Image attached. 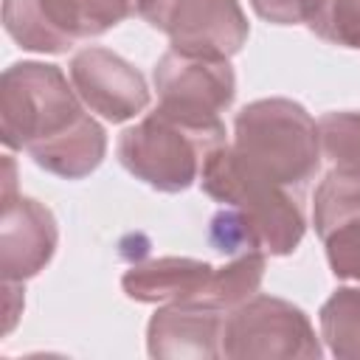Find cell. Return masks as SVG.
<instances>
[{
    "instance_id": "cell-14",
    "label": "cell",
    "mask_w": 360,
    "mask_h": 360,
    "mask_svg": "<svg viewBox=\"0 0 360 360\" xmlns=\"http://www.w3.org/2000/svg\"><path fill=\"white\" fill-rule=\"evenodd\" d=\"M349 219H360V166H332L312 197L315 233L323 239Z\"/></svg>"
},
{
    "instance_id": "cell-20",
    "label": "cell",
    "mask_w": 360,
    "mask_h": 360,
    "mask_svg": "<svg viewBox=\"0 0 360 360\" xmlns=\"http://www.w3.org/2000/svg\"><path fill=\"white\" fill-rule=\"evenodd\" d=\"M208 239L214 245V250L228 253V256H242V253H264L259 233L253 231V225L248 222V217L231 205H225L219 214H214L211 228H208Z\"/></svg>"
},
{
    "instance_id": "cell-2",
    "label": "cell",
    "mask_w": 360,
    "mask_h": 360,
    "mask_svg": "<svg viewBox=\"0 0 360 360\" xmlns=\"http://www.w3.org/2000/svg\"><path fill=\"white\" fill-rule=\"evenodd\" d=\"M233 152L267 180L304 188L321 169L318 121L292 98H259L233 118Z\"/></svg>"
},
{
    "instance_id": "cell-7",
    "label": "cell",
    "mask_w": 360,
    "mask_h": 360,
    "mask_svg": "<svg viewBox=\"0 0 360 360\" xmlns=\"http://www.w3.org/2000/svg\"><path fill=\"white\" fill-rule=\"evenodd\" d=\"M158 101L166 110L219 118L236 98V76L228 59L191 56L180 51H166L155 65Z\"/></svg>"
},
{
    "instance_id": "cell-15",
    "label": "cell",
    "mask_w": 360,
    "mask_h": 360,
    "mask_svg": "<svg viewBox=\"0 0 360 360\" xmlns=\"http://www.w3.org/2000/svg\"><path fill=\"white\" fill-rule=\"evenodd\" d=\"M45 6L73 42L101 37L135 11V0H45Z\"/></svg>"
},
{
    "instance_id": "cell-11",
    "label": "cell",
    "mask_w": 360,
    "mask_h": 360,
    "mask_svg": "<svg viewBox=\"0 0 360 360\" xmlns=\"http://www.w3.org/2000/svg\"><path fill=\"white\" fill-rule=\"evenodd\" d=\"M214 276V267L191 256H160L138 262L121 276V290L138 304H169L200 298Z\"/></svg>"
},
{
    "instance_id": "cell-18",
    "label": "cell",
    "mask_w": 360,
    "mask_h": 360,
    "mask_svg": "<svg viewBox=\"0 0 360 360\" xmlns=\"http://www.w3.org/2000/svg\"><path fill=\"white\" fill-rule=\"evenodd\" d=\"M321 155L332 166H360V112L338 110L318 118Z\"/></svg>"
},
{
    "instance_id": "cell-8",
    "label": "cell",
    "mask_w": 360,
    "mask_h": 360,
    "mask_svg": "<svg viewBox=\"0 0 360 360\" xmlns=\"http://www.w3.org/2000/svg\"><path fill=\"white\" fill-rule=\"evenodd\" d=\"M0 202V276L3 281L22 284L53 259L59 228L51 208L34 197L3 191Z\"/></svg>"
},
{
    "instance_id": "cell-23",
    "label": "cell",
    "mask_w": 360,
    "mask_h": 360,
    "mask_svg": "<svg viewBox=\"0 0 360 360\" xmlns=\"http://www.w3.org/2000/svg\"><path fill=\"white\" fill-rule=\"evenodd\" d=\"M177 3L180 0H135V14L143 17L152 28L163 31V25H166V20Z\"/></svg>"
},
{
    "instance_id": "cell-4",
    "label": "cell",
    "mask_w": 360,
    "mask_h": 360,
    "mask_svg": "<svg viewBox=\"0 0 360 360\" xmlns=\"http://www.w3.org/2000/svg\"><path fill=\"white\" fill-rule=\"evenodd\" d=\"M202 191L248 217L267 256H290L307 231L298 197L287 186H278L250 169L231 143L211 152L200 174Z\"/></svg>"
},
{
    "instance_id": "cell-6",
    "label": "cell",
    "mask_w": 360,
    "mask_h": 360,
    "mask_svg": "<svg viewBox=\"0 0 360 360\" xmlns=\"http://www.w3.org/2000/svg\"><path fill=\"white\" fill-rule=\"evenodd\" d=\"M68 73L84 107L110 124H124L149 107V87L143 73L110 48H82L73 53Z\"/></svg>"
},
{
    "instance_id": "cell-17",
    "label": "cell",
    "mask_w": 360,
    "mask_h": 360,
    "mask_svg": "<svg viewBox=\"0 0 360 360\" xmlns=\"http://www.w3.org/2000/svg\"><path fill=\"white\" fill-rule=\"evenodd\" d=\"M264 267H267V253L233 256L228 264L214 267V276L197 301H205V304H214V307L231 312L259 292L262 278H264Z\"/></svg>"
},
{
    "instance_id": "cell-12",
    "label": "cell",
    "mask_w": 360,
    "mask_h": 360,
    "mask_svg": "<svg viewBox=\"0 0 360 360\" xmlns=\"http://www.w3.org/2000/svg\"><path fill=\"white\" fill-rule=\"evenodd\" d=\"M104 155H107V132L93 115H87L68 135L37 149L31 160L62 180H82L101 166Z\"/></svg>"
},
{
    "instance_id": "cell-22",
    "label": "cell",
    "mask_w": 360,
    "mask_h": 360,
    "mask_svg": "<svg viewBox=\"0 0 360 360\" xmlns=\"http://www.w3.org/2000/svg\"><path fill=\"white\" fill-rule=\"evenodd\" d=\"M318 6H321V0H250V8L273 25L309 22L315 17Z\"/></svg>"
},
{
    "instance_id": "cell-16",
    "label": "cell",
    "mask_w": 360,
    "mask_h": 360,
    "mask_svg": "<svg viewBox=\"0 0 360 360\" xmlns=\"http://www.w3.org/2000/svg\"><path fill=\"white\" fill-rule=\"evenodd\" d=\"M321 338L338 360H360V287H338L318 312Z\"/></svg>"
},
{
    "instance_id": "cell-13",
    "label": "cell",
    "mask_w": 360,
    "mask_h": 360,
    "mask_svg": "<svg viewBox=\"0 0 360 360\" xmlns=\"http://www.w3.org/2000/svg\"><path fill=\"white\" fill-rule=\"evenodd\" d=\"M3 25L22 51L65 53L73 45V39L53 22L45 0H3Z\"/></svg>"
},
{
    "instance_id": "cell-5",
    "label": "cell",
    "mask_w": 360,
    "mask_h": 360,
    "mask_svg": "<svg viewBox=\"0 0 360 360\" xmlns=\"http://www.w3.org/2000/svg\"><path fill=\"white\" fill-rule=\"evenodd\" d=\"M321 354L309 315L292 301L256 292L225 315L222 357L228 360H318Z\"/></svg>"
},
{
    "instance_id": "cell-21",
    "label": "cell",
    "mask_w": 360,
    "mask_h": 360,
    "mask_svg": "<svg viewBox=\"0 0 360 360\" xmlns=\"http://www.w3.org/2000/svg\"><path fill=\"white\" fill-rule=\"evenodd\" d=\"M326 262L335 278L360 281V219H349L323 236Z\"/></svg>"
},
{
    "instance_id": "cell-9",
    "label": "cell",
    "mask_w": 360,
    "mask_h": 360,
    "mask_svg": "<svg viewBox=\"0 0 360 360\" xmlns=\"http://www.w3.org/2000/svg\"><path fill=\"white\" fill-rule=\"evenodd\" d=\"M163 34L172 51L211 59H231L250 37V22L239 0H180Z\"/></svg>"
},
{
    "instance_id": "cell-10",
    "label": "cell",
    "mask_w": 360,
    "mask_h": 360,
    "mask_svg": "<svg viewBox=\"0 0 360 360\" xmlns=\"http://www.w3.org/2000/svg\"><path fill=\"white\" fill-rule=\"evenodd\" d=\"M225 309L188 298L169 301L146 323V352L158 360H217L222 357Z\"/></svg>"
},
{
    "instance_id": "cell-1",
    "label": "cell",
    "mask_w": 360,
    "mask_h": 360,
    "mask_svg": "<svg viewBox=\"0 0 360 360\" xmlns=\"http://www.w3.org/2000/svg\"><path fill=\"white\" fill-rule=\"evenodd\" d=\"M225 143V124L219 118L186 115L158 104L121 132L118 160L135 180L163 194H177L200 180L211 152Z\"/></svg>"
},
{
    "instance_id": "cell-3",
    "label": "cell",
    "mask_w": 360,
    "mask_h": 360,
    "mask_svg": "<svg viewBox=\"0 0 360 360\" xmlns=\"http://www.w3.org/2000/svg\"><path fill=\"white\" fill-rule=\"evenodd\" d=\"M87 115L59 65L14 62L0 76V138L6 149L34 155Z\"/></svg>"
},
{
    "instance_id": "cell-19",
    "label": "cell",
    "mask_w": 360,
    "mask_h": 360,
    "mask_svg": "<svg viewBox=\"0 0 360 360\" xmlns=\"http://www.w3.org/2000/svg\"><path fill=\"white\" fill-rule=\"evenodd\" d=\"M307 25L323 42L360 51V0H321Z\"/></svg>"
}]
</instances>
